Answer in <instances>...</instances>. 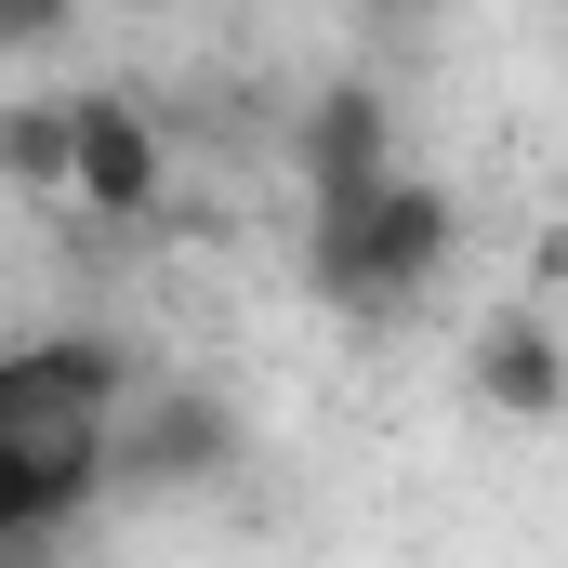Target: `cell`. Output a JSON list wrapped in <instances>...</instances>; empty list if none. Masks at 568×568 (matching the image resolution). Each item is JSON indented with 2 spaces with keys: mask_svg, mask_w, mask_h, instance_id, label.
<instances>
[{
  "mask_svg": "<svg viewBox=\"0 0 568 568\" xmlns=\"http://www.w3.org/2000/svg\"><path fill=\"white\" fill-rule=\"evenodd\" d=\"M449 252H463V199H449L436 172H397V185H371L357 212H317V225H304V278L331 291L344 317L424 304V291L449 278Z\"/></svg>",
  "mask_w": 568,
  "mask_h": 568,
  "instance_id": "6da1fadb",
  "label": "cell"
},
{
  "mask_svg": "<svg viewBox=\"0 0 568 568\" xmlns=\"http://www.w3.org/2000/svg\"><path fill=\"white\" fill-rule=\"evenodd\" d=\"M172 199V133L145 93H67V212H106V225H145Z\"/></svg>",
  "mask_w": 568,
  "mask_h": 568,
  "instance_id": "7a4b0ae2",
  "label": "cell"
},
{
  "mask_svg": "<svg viewBox=\"0 0 568 568\" xmlns=\"http://www.w3.org/2000/svg\"><path fill=\"white\" fill-rule=\"evenodd\" d=\"M463 397L489 424H568V317L556 304H489L463 344Z\"/></svg>",
  "mask_w": 568,
  "mask_h": 568,
  "instance_id": "3957f363",
  "label": "cell"
},
{
  "mask_svg": "<svg viewBox=\"0 0 568 568\" xmlns=\"http://www.w3.org/2000/svg\"><path fill=\"white\" fill-rule=\"evenodd\" d=\"M291 159H304V212H357L371 185H397V106L371 80H331L291 120Z\"/></svg>",
  "mask_w": 568,
  "mask_h": 568,
  "instance_id": "277c9868",
  "label": "cell"
},
{
  "mask_svg": "<svg viewBox=\"0 0 568 568\" xmlns=\"http://www.w3.org/2000/svg\"><path fill=\"white\" fill-rule=\"evenodd\" d=\"M93 489H106V436H93V424L13 436V449H0V542L27 556V542L80 529V516H93Z\"/></svg>",
  "mask_w": 568,
  "mask_h": 568,
  "instance_id": "5b68a950",
  "label": "cell"
},
{
  "mask_svg": "<svg viewBox=\"0 0 568 568\" xmlns=\"http://www.w3.org/2000/svg\"><path fill=\"white\" fill-rule=\"evenodd\" d=\"M225 463V410L212 397H133L106 424V489H199Z\"/></svg>",
  "mask_w": 568,
  "mask_h": 568,
  "instance_id": "8992f818",
  "label": "cell"
},
{
  "mask_svg": "<svg viewBox=\"0 0 568 568\" xmlns=\"http://www.w3.org/2000/svg\"><path fill=\"white\" fill-rule=\"evenodd\" d=\"M0 185L67 212V93H0Z\"/></svg>",
  "mask_w": 568,
  "mask_h": 568,
  "instance_id": "52a82bcc",
  "label": "cell"
},
{
  "mask_svg": "<svg viewBox=\"0 0 568 568\" xmlns=\"http://www.w3.org/2000/svg\"><path fill=\"white\" fill-rule=\"evenodd\" d=\"M53 40H67L53 0H0V53H53Z\"/></svg>",
  "mask_w": 568,
  "mask_h": 568,
  "instance_id": "ba28073f",
  "label": "cell"
}]
</instances>
